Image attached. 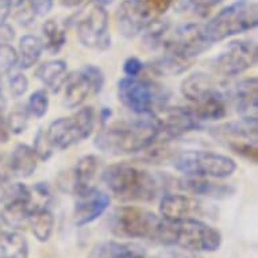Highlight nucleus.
Returning a JSON list of instances; mask_svg holds the SVG:
<instances>
[{
	"mask_svg": "<svg viewBox=\"0 0 258 258\" xmlns=\"http://www.w3.org/2000/svg\"><path fill=\"white\" fill-rule=\"evenodd\" d=\"M158 124L153 115L134 120H120L106 126L95 138V146L111 156L142 152L158 140Z\"/></svg>",
	"mask_w": 258,
	"mask_h": 258,
	"instance_id": "f257e3e1",
	"label": "nucleus"
},
{
	"mask_svg": "<svg viewBox=\"0 0 258 258\" xmlns=\"http://www.w3.org/2000/svg\"><path fill=\"white\" fill-rule=\"evenodd\" d=\"M15 38L14 29L6 23H0V43H11Z\"/></svg>",
	"mask_w": 258,
	"mask_h": 258,
	"instance_id": "37998d69",
	"label": "nucleus"
},
{
	"mask_svg": "<svg viewBox=\"0 0 258 258\" xmlns=\"http://www.w3.org/2000/svg\"><path fill=\"white\" fill-rule=\"evenodd\" d=\"M118 99L136 114L153 115L166 107L169 91L153 80L124 77L118 83Z\"/></svg>",
	"mask_w": 258,
	"mask_h": 258,
	"instance_id": "39448f33",
	"label": "nucleus"
},
{
	"mask_svg": "<svg viewBox=\"0 0 258 258\" xmlns=\"http://www.w3.org/2000/svg\"><path fill=\"white\" fill-rule=\"evenodd\" d=\"M9 126H7V120L5 118L3 111L0 110V144H3L9 140Z\"/></svg>",
	"mask_w": 258,
	"mask_h": 258,
	"instance_id": "a18cd8bd",
	"label": "nucleus"
},
{
	"mask_svg": "<svg viewBox=\"0 0 258 258\" xmlns=\"http://www.w3.org/2000/svg\"><path fill=\"white\" fill-rule=\"evenodd\" d=\"M152 21V13L144 0H123L116 11V23L120 34L136 38Z\"/></svg>",
	"mask_w": 258,
	"mask_h": 258,
	"instance_id": "4468645a",
	"label": "nucleus"
},
{
	"mask_svg": "<svg viewBox=\"0 0 258 258\" xmlns=\"http://www.w3.org/2000/svg\"><path fill=\"white\" fill-rule=\"evenodd\" d=\"M9 230H10V226L7 224V222H6V219L3 218V215H0V238L3 237Z\"/></svg>",
	"mask_w": 258,
	"mask_h": 258,
	"instance_id": "de8ad7c7",
	"label": "nucleus"
},
{
	"mask_svg": "<svg viewBox=\"0 0 258 258\" xmlns=\"http://www.w3.org/2000/svg\"><path fill=\"white\" fill-rule=\"evenodd\" d=\"M93 126L95 114L92 107H84L72 116L55 119L45 133L54 150H65L87 140L92 134Z\"/></svg>",
	"mask_w": 258,
	"mask_h": 258,
	"instance_id": "6e6552de",
	"label": "nucleus"
},
{
	"mask_svg": "<svg viewBox=\"0 0 258 258\" xmlns=\"http://www.w3.org/2000/svg\"><path fill=\"white\" fill-rule=\"evenodd\" d=\"M168 29H169L168 21H150V23L144 30L145 45L150 49H156L157 46H160Z\"/></svg>",
	"mask_w": 258,
	"mask_h": 258,
	"instance_id": "7c9ffc66",
	"label": "nucleus"
},
{
	"mask_svg": "<svg viewBox=\"0 0 258 258\" xmlns=\"http://www.w3.org/2000/svg\"><path fill=\"white\" fill-rule=\"evenodd\" d=\"M160 214L162 219L169 222L198 219L200 215H203V204L192 195L166 194L161 199Z\"/></svg>",
	"mask_w": 258,
	"mask_h": 258,
	"instance_id": "2eb2a0df",
	"label": "nucleus"
},
{
	"mask_svg": "<svg viewBox=\"0 0 258 258\" xmlns=\"http://www.w3.org/2000/svg\"><path fill=\"white\" fill-rule=\"evenodd\" d=\"M144 71V63L137 57H130L123 63V72L127 77H138Z\"/></svg>",
	"mask_w": 258,
	"mask_h": 258,
	"instance_id": "58836bf2",
	"label": "nucleus"
},
{
	"mask_svg": "<svg viewBox=\"0 0 258 258\" xmlns=\"http://www.w3.org/2000/svg\"><path fill=\"white\" fill-rule=\"evenodd\" d=\"M10 2H11V5H17L18 2H21V0H10Z\"/></svg>",
	"mask_w": 258,
	"mask_h": 258,
	"instance_id": "3c124183",
	"label": "nucleus"
},
{
	"mask_svg": "<svg viewBox=\"0 0 258 258\" xmlns=\"http://www.w3.org/2000/svg\"><path fill=\"white\" fill-rule=\"evenodd\" d=\"M43 51L42 41L35 35H25L19 41L18 63L22 69H29L38 62Z\"/></svg>",
	"mask_w": 258,
	"mask_h": 258,
	"instance_id": "a878e982",
	"label": "nucleus"
},
{
	"mask_svg": "<svg viewBox=\"0 0 258 258\" xmlns=\"http://www.w3.org/2000/svg\"><path fill=\"white\" fill-rule=\"evenodd\" d=\"M18 65V51L11 43H0V68L6 72L13 71Z\"/></svg>",
	"mask_w": 258,
	"mask_h": 258,
	"instance_id": "f704fd0d",
	"label": "nucleus"
},
{
	"mask_svg": "<svg viewBox=\"0 0 258 258\" xmlns=\"http://www.w3.org/2000/svg\"><path fill=\"white\" fill-rule=\"evenodd\" d=\"M49 95L45 89H38L30 95L29 102L26 104L27 110H29L30 115H33L34 118L41 119L46 115L47 110H49Z\"/></svg>",
	"mask_w": 258,
	"mask_h": 258,
	"instance_id": "473e14b6",
	"label": "nucleus"
},
{
	"mask_svg": "<svg viewBox=\"0 0 258 258\" xmlns=\"http://www.w3.org/2000/svg\"><path fill=\"white\" fill-rule=\"evenodd\" d=\"M164 43L165 47L192 61L211 46V42L208 41L204 33V26L196 23H186L180 26L174 31L173 37Z\"/></svg>",
	"mask_w": 258,
	"mask_h": 258,
	"instance_id": "f8f14e48",
	"label": "nucleus"
},
{
	"mask_svg": "<svg viewBox=\"0 0 258 258\" xmlns=\"http://www.w3.org/2000/svg\"><path fill=\"white\" fill-rule=\"evenodd\" d=\"M76 34L81 45L95 50H106L111 45L108 14L106 7L89 2L76 18Z\"/></svg>",
	"mask_w": 258,
	"mask_h": 258,
	"instance_id": "1a4fd4ad",
	"label": "nucleus"
},
{
	"mask_svg": "<svg viewBox=\"0 0 258 258\" xmlns=\"http://www.w3.org/2000/svg\"><path fill=\"white\" fill-rule=\"evenodd\" d=\"M33 149H34V152L35 154H37V157H38V160L41 161H47L51 156H53L54 149H53V146H51L49 140H47L45 130H39V132L37 133V136H35L34 138V146H33Z\"/></svg>",
	"mask_w": 258,
	"mask_h": 258,
	"instance_id": "72a5a7b5",
	"label": "nucleus"
},
{
	"mask_svg": "<svg viewBox=\"0 0 258 258\" xmlns=\"http://www.w3.org/2000/svg\"><path fill=\"white\" fill-rule=\"evenodd\" d=\"M178 188L192 196H207V198H215V199L227 198L234 192L233 188L229 185L210 181L206 177H192V176L180 178Z\"/></svg>",
	"mask_w": 258,
	"mask_h": 258,
	"instance_id": "6ab92c4d",
	"label": "nucleus"
},
{
	"mask_svg": "<svg viewBox=\"0 0 258 258\" xmlns=\"http://www.w3.org/2000/svg\"><path fill=\"white\" fill-rule=\"evenodd\" d=\"M231 98L237 107L238 112H241L245 118H257L258 103V81L257 77L243 79L235 84L231 89Z\"/></svg>",
	"mask_w": 258,
	"mask_h": 258,
	"instance_id": "a211bd4d",
	"label": "nucleus"
},
{
	"mask_svg": "<svg viewBox=\"0 0 258 258\" xmlns=\"http://www.w3.org/2000/svg\"><path fill=\"white\" fill-rule=\"evenodd\" d=\"M7 120L9 130L13 134H22L27 130L30 120V112L26 106H17L10 112Z\"/></svg>",
	"mask_w": 258,
	"mask_h": 258,
	"instance_id": "2f4dec72",
	"label": "nucleus"
},
{
	"mask_svg": "<svg viewBox=\"0 0 258 258\" xmlns=\"http://www.w3.org/2000/svg\"><path fill=\"white\" fill-rule=\"evenodd\" d=\"M11 2L10 0H0V23H6L11 11Z\"/></svg>",
	"mask_w": 258,
	"mask_h": 258,
	"instance_id": "49530a36",
	"label": "nucleus"
},
{
	"mask_svg": "<svg viewBox=\"0 0 258 258\" xmlns=\"http://www.w3.org/2000/svg\"><path fill=\"white\" fill-rule=\"evenodd\" d=\"M103 181L111 194L122 202H153L164 186L157 174L127 162L106 168Z\"/></svg>",
	"mask_w": 258,
	"mask_h": 258,
	"instance_id": "f03ea898",
	"label": "nucleus"
},
{
	"mask_svg": "<svg viewBox=\"0 0 258 258\" xmlns=\"http://www.w3.org/2000/svg\"><path fill=\"white\" fill-rule=\"evenodd\" d=\"M99 165H100V161L93 154L81 157L71 172V180L68 185L65 186V189L71 190L76 196H80L93 189L95 188L93 180L96 177Z\"/></svg>",
	"mask_w": 258,
	"mask_h": 258,
	"instance_id": "f3484780",
	"label": "nucleus"
},
{
	"mask_svg": "<svg viewBox=\"0 0 258 258\" xmlns=\"http://www.w3.org/2000/svg\"><path fill=\"white\" fill-rule=\"evenodd\" d=\"M111 199L106 192L93 188L87 194L77 196V202L73 210V220L79 227L87 226L98 219L110 207Z\"/></svg>",
	"mask_w": 258,
	"mask_h": 258,
	"instance_id": "dca6fc26",
	"label": "nucleus"
},
{
	"mask_svg": "<svg viewBox=\"0 0 258 258\" xmlns=\"http://www.w3.org/2000/svg\"><path fill=\"white\" fill-rule=\"evenodd\" d=\"M144 258H145V257H144Z\"/></svg>",
	"mask_w": 258,
	"mask_h": 258,
	"instance_id": "864d4df0",
	"label": "nucleus"
},
{
	"mask_svg": "<svg viewBox=\"0 0 258 258\" xmlns=\"http://www.w3.org/2000/svg\"><path fill=\"white\" fill-rule=\"evenodd\" d=\"M161 258H203L200 257L199 254L195 253V251H188V250H184L182 251H170L166 255Z\"/></svg>",
	"mask_w": 258,
	"mask_h": 258,
	"instance_id": "c03bdc74",
	"label": "nucleus"
},
{
	"mask_svg": "<svg viewBox=\"0 0 258 258\" xmlns=\"http://www.w3.org/2000/svg\"><path fill=\"white\" fill-rule=\"evenodd\" d=\"M144 247L133 242L107 241L93 246L88 258H144Z\"/></svg>",
	"mask_w": 258,
	"mask_h": 258,
	"instance_id": "412c9836",
	"label": "nucleus"
},
{
	"mask_svg": "<svg viewBox=\"0 0 258 258\" xmlns=\"http://www.w3.org/2000/svg\"><path fill=\"white\" fill-rule=\"evenodd\" d=\"M174 168L185 176L227 178L237 170V162L229 156L207 150H189L174 158Z\"/></svg>",
	"mask_w": 258,
	"mask_h": 258,
	"instance_id": "0eeeda50",
	"label": "nucleus"
},
{
	"mask_svg": "<svg viewBox=\"0 0 258 258\" xmlns=\"http://www.w3.org/2000/svg\"><path fill=\"white\" fill-rule=\"evenodd\" d=\"M35 76L49 91L58 92L68 76V67L62 59H51L39 65Z\"/></svg>",
	"mask_w": 258,
	"mask_h": 258,
	"instance_id": "5701e85b",
	"label": "nucleus"
},
{
	"mask_svg": "<svg viewBox=\"0 0 258 258\" xmlns=\"http://www.w3.org/2000/svg\"><path fill=\"white\" fill-rule=\"evenodd\" d=\"M92 2H95V3H98V5L103 6V7H106L107 5H111L114 0H92Z\"/></svg>",
	"mask_w": 258,
	"mask_h": 258,
	"instance_id": "8fccbe9b",
	"label": "nucleus"
},
{
	"mask_svg": "<svg viewBox=\"0 0 258 258\" xmlns=\"http://www.w3.org/2000/svg\"><path fill=\"white\" fill-rule=\"evenodd\" d=\"M230 149L235 152L239 156L245 157L246 160L251 161L254 164L258 162V149L255 144H250V142H245V141H231L230 142Z\"/></svg>",
	"mask_w": 258,
	"mask_h": 258,
	"instance_id": "c9c22d12",
	"label": "nucleus"
},
{
	"mask_svg": "<svg viewBox=\"0 0 258 258\" xmlns=\"http://www.w3.org/2000/svg\"><path fill=\"white\" fill-rule=\"evenodd\" d=\"M9 89L10 95L14 99L23 96L27 92V89H29V80H27V77L21 72L11 75L9 79Z\"/></svg>",
	"mask_w": 258,
	"mask_h": 258,
	"instance_id": "e433bc0d",
	"label": "nucleus"
},
{
	"mask_svg": "<svg viewBox=\"0 0 258 258\" xmlns=\"http://www.w3.org/2000/svg\"><path fill=\"white\" fill-rule=\"evenodd\" d=\"M258 23L257 5L251 0H239L218 13L207 25L204 33L212 43L254 29Z\"/></svg>",
	"mask_w": 258,
	"mask_h": 258,
	"instance_id": "423d86ee",
	"label": "nucleus"
},
{
	"mask_svg": "<svg viewBox=\"0 0 258 258\" xmlns=\"http://www.w3.org/2000/svg\"><path fill=\"white\" fill-rule=\"evenodd\" d=\"M257 43L250 39L233 41L215 59V68L219 75L234 77L253 68L257 63Z\"/></svg>",
	"mask_w": 258,
	"mask_h": 258,
	"instance_id": "9b49d317",
	"label": "nucleus"
},
{
	"mask_svg": "<svg viewBox=\"0 0 258 258\" xmlns=\"http://www.w3.org/2000/svg\"><path fill=\"white\" fill-rule=\"evenodd\" d=\"M0 255L2 258H27L29 242L21 233L9 230L0 238Z\"/></svg>",
	"mask_w": 258,
	"mask_h": 258,
	"instance_id": "cd10ccee",
	"label": "nucleus"
},
{
	"mask_svg": "<svg viewBox=\"0 0 258 258\" xmlns=\"http://www.w3.org/2000/svg\"><path fill=\"white\" fill-rule=\"evenodd\" d=\"M0 92H2V77H0Z\"/></svg>",
	"mask_w": 258,
	"mask_h": 258,
	"instance_id": "603ef678",
	"label": "nucleus"
},
{
	"mask_svg": "<svg viewBox=\"0 0 258 258\" xmlns=\"http://www.w3.org/2000/svg\"><path fill=\"white\" fill-rule=\"evenodd\" d=\"M190 110L199 122L203 120H218L226 115V102L223 93L219 92L206 99L203 102L195 103V107H190Z\"/></svg>",
	"mask_w": 258,
	"mask_h": 258,
	"instance_id": "393cba45",
	"label": "nucleus"
},
{
	"mask_svg": "<svg viewBox=\"0 0 258 258\" xmlns=\"http://www.w3.org/2000/svg\"><path fill=\"white\" fill-rule=\"evenodd\" d=\"M63 106L77 108L89 98L102 92L104 75L95 65H85L67 76L63 83Z\"/></svg>",
	"mask_w": 258,
	"mask_h": 258,
	"instance_id": "9d476101",
	"label": "nucleus"
},
{
	"mask_svg": "<svg viewBox=\"0 0 258 258\" xmlns=\"http://www.w3.org/2000/svg\"><path fill=\"white\" fill-rule=\"evenodd\" d=\"M165 220L156 214L137 207L124 206L112 211L108 218V230L122 238H138L161 243Z\"/></svg>",
	"mask_w": 258,
	"mask_h": 258,
	"instance_id": "20e7f679",
	"label": "nucleus"
},
{
	"mask_svg": "<svg viewBox=\"0 0 258 258\" xmlns=\"http://www.w3.org/2000/svg\"><path fill=\"white\" fill-rule=\"evenodd\" d=\"M61 5L65 6V7H76V6L81 5L83 0H59Z\"/></svg>",
	"mask_w": 258,
	"mask_h": 258,
	"instance_id": "09e8293b",
	"label": "nucleus"
},
{
	"mask_svg": "<svg viewBox=\"0 0 258 258\" xmlns=\"http://www.w3.org/2000/svg\"><path fill=\"white\" fill-rule=\"evenodd\" d=\"M161 243L177 246L195 253H211L222 245V234L199 219H182L177 222L165 220Z\"/></svg>",
	"mask_w": 258,
	"mask_h": 258,
	"instance_id": "7ed1b4c3",
	"label": "nucleus"
},
{
	"mask_svg": "<svg viewBox=\"0 0 258 258\" xmlns=\"http://www.w3.org/2000/svg\"><path fill=\"white\" fill-rule=\"evenodd\" d=\"M190 65H192V59L186 58L168 47H164L162 55L150 63V69L157 75L176 76V75L184 73L186 69H189Z\"/></svg>",
	"mask_w": 258,
	"mask_h": 258,
	"instance_id": "b1692460",
	"label": "nucleus"
},
{
	"mask_svg": "<svg viewBox=\"0 0 258 258\" xmlns=\"http://www.w3.org/2000/svg\"><path fill=\"white\" fill-rule=\"evenodd\" d=\"M156 122L158 124V138L165 136L166 138H176L182 134L196 130L200 122L196 119L190 107H164L157 115Z\"/></svg>",
	"mask_w": 258,
	"mask_h": 258,
	"instance_id": "ddd939ff",
	"label": "nucleus"
},
{
	"mask_svg": "<svg viewBox=\"0 0 258 258\" xmlns=\"http://www.w3.org/2000/svg\"><path fill=\"white\" fill-rule=\"evenodd\" d=\"M188 2L198 11H208L212 7L219 5L220 2H223V0H188Z\"/></svg>",
	"mask_w": 258,
	"mask_h": 258,
	"instance_id": "79ce46f5",
	"label": "nucleus"
},
{
	"mask_svg": "<svg viewBox=\"0 0 258 258\" xmlns=\"http://www.w3.org/2000/svg\"><path fill=\"white\" fill-rule=\"evenodd\" d=\"M144 3L150 10V13H156L161 15V14L168 11V9L173 3V0H144Z\"/></svg>",
	"mask_w": 258,
	"mask_h": 258,
	"instance_id": "ea45409f",
	"label": "nucleus"
},
{
	"mask_svg": "<svg viewBox=\"0 0 258 258\" xmlns=\"http://www.w3.org/2000/svg\"><path fill=\"white\" fill-rule=\"evenodd\" d=\"M37 17L46 15L53 7V0H27Z\"/></svg>",
	"mask_w": 258,
	"mask_h": 258,
	"instance_id": "a19ab883",
	"label": "nucleus"
},
{
	"mask_svg": "<svg viewBox=\"0 0 258 258\" xmlns=\"http://www.w3.org/2000/svg\"><path fill=\"white\" fill-rule=\"evenodd\" d=\"M219 92L214 80L206 73H194L181 83L182 96L192 103L203 102Z\"/></svg>",
	"mask_w": 258,
	"mask_h": 258,
	"instance_id": "aec40b11",
	"label": "nucleus"
},
{
	"mask_svg": "<svg viewBox=\"0 0 258 258\" xmlns=\"http://www.w3.org/2000/svg\"><path fill=\"white\" fill-rule=\"evenodd\" d=\"M257 118H243L235 122L226 123L219 127V132L223 133L224 136L235 137L239 138H247V140L257 141Z\"/></svg>",
	"mask_w": 258,
	"mask_h": 258,
	"instance_id": "c756f323",
	"label": "nucleus"
},
{
	"mask_svg": "<svg viewBox=\"0 0 258 258\" xmlns=\"http://www.w3.org/2000/svg\"><path fill=\"white\" fill-rule=\"evenodd\" d=\"M14 6H15V18L21 25L27 26L34 22L37 15H35L34 10L31 9V6L27 0H21Z\"/></svg>",
	"mask_w": 258,
	"mask_h": 258,
	"instance_id": "4c0bfd02",
	"label": "nucleus"
},
{
	"mask_svg": "<svg viewBox=\"0 0 258 258\" xmlns=\"http://www.w3.org/2000/svg\"><path fill=\"white\" fill-rule=\"evenodd\" d=\"M9 161L13 177L29 178L37 169L38 157L35 154L34 149L30 148L29 145L21 144L14 149Z\"/></svg>",
	"mask_w": 258,
	"mask_h": 258,
	"instance_id": "4be33fe9",
	"label": "nucleus"
},
{
	"mask_svg": "<svg viewBox=\"0 0 258 258\" xmlns=\"http://www.w3.org/2000/svg\"><path fill=\"white\" fill-rule=\"evenodd\" d=\"M54 215L50 211V208H39L35 210L29 219V226L31 227V231L34 234V237L39 242H47L50 239L53 230H54Z\"/></svg>",
	"mask_w": 258,
	"mask_h": 258,
	"instance_id": "bb28decb",
	"label": "nucleus"
},
{
	"mask_svg": "<svg viewBox=\"0 0 258 258\" xmlns=\"http://www.w3.org/2000/svg\"><path fill=\"white\" fill-rule=\"evenodd\" d=\"M43 49L51 54H57L67 43V31L63 26L55 19H49L42 26Z\"/></svg>",
	"mask_w": 258,
	"mask_h": 258,
	"instance_id": "c85d7f7f",
	"label": "nucleus"
}]
</instances>
